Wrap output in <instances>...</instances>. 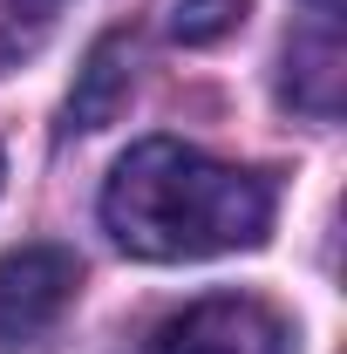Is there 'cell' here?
Returning a JSON list of instances; mask_svg holds the SVG:
<instances>
[{"mask_svg": "<svg viewBox=\"0 0 347 354\" xmlns=\"http://www.w3.org/2000/svg\"><path fill=\"white\" fill-rule=\"evenodd\" d=\"M279 191L265 171L245 164H218L205 150L150 136L109 171L102 184V225L130 259H218V252H245L272 232Z\"/></svg>", "mask_w": 347, "mask_h": 354, "instance_id": "obj_1", "label": "cell"}, {"mask_svg": "<svg viewBox=\"0 0 347 354\" xmlns=\"http://www.w3.org/2000/svg\"><path fill=\"white\" fill-rule=\"evenodd\" d=\"M143 354H300V334L259 293H212L171 313Z\"/></svg>", "mask_w": 347, "mask_h": 354, "instance_id": "obj_2", "label": "cell"}, {"mask_svg": "<svg viewBox=\"0 0 347 354\" xmlns=\"http://www.w3.org/2000/svg\"><path fill=\"white\" fill-rule=\"evenodd\" d=\"M82 293V259L68 245H14L0 252V354L35 348Z\"/></svg>", "mask_w": 347, "mask_h": 354, "instance_id": "obj_3", "label": "cell"}, {"mask_svg": "<svg viewBox=\"0 0 347 354\" xmlns=\"http://www.w3.org/2000/svg\"><path fill=\"white\" fill-rule=\"evenodd\" d=\"M130 102V28H109L102 41L88 48V62L75 68V88H68V130H102L116 123Z\"/></svg>", "mask_w": 347, "mask_h": 354, "instance_id": "obj_4", "label": "cell"}, {"mask_svg": "<svg viewBox=\"0 0 347 354\" xmlns=\"http://www.w3.org/2000/svg\"><path fill=\"white\" fill-rule=\"evenodd\" d=\"M341 14H313V35L286 48V102L306 116H334L341 109V35H334Z\"/></svg>", "mask_w": 347, "mask_h": 354, "instance_id": "obj_5", "label": "cell"}, {"mask_svg": "<svg viewBox=\"0 0 347 354\" xmlns=\"http://www.w3.org/2000/svg\"><path fill=\"white\" fill-rule=\"evenodd\" d=\"M245 14H252V0H171V41L218 48L225 35H238Z\"/></svg>", "mask_w": 347, "mask_h": 354, "instance_id": "obj_6", "label": "cell"}]
</instances>
